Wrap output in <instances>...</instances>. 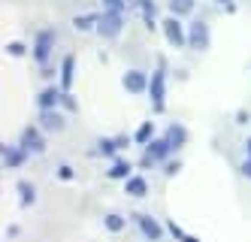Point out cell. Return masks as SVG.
Listing matches in <instances>:
<instances>
[{
    "mask_svg": "<svg viewBox=\"0 0 251 242\" xmlns=\"http://www.w3.org/2000/svg\"><path fill=\"white\" fill-rule=\"evenodd\" d=\"M124 224H127V221H124L121 215H115V212H109V215H106V227H109L112 233H115V230H124Z\"/></svg>",
    "mask_w": 251,
    "mask_h": 242,
    "instance_id": "22",
    "label": "cell"
},
{
    "mask_svg": "<svg viewBox=\"0 0 251 242\" xmlns=\"http://www.w3.org/2000/svg\"><path fill=\"white\" fill-rule=\"evenodd\" d=\"M239 170H242V176H248V179H251V158H245V161H242Z\"/></svg>",
    "mask_w": 251,
    "mask_h": 242,
    "instance_id": "28",
    "label": "cell"
},
{
    "mask_svg": "<svg viewBox=\"0 0 251 242\" xmlns=\"http://www.w3.org/2000/svg\"><path fill=\"white\" fill-rule=\"evenodd\" d=\"M106 12H124V0H103Z\"/></svg>",
    "mask_w": 251,
    "mask_h": 242,
    "instance_id": "24",
    "label": "cell"
},
{
    "mask_svg": "<svg viewBox=\"0 0 251 242\" xmlns=\"http://www.w3.org/2000/svg\"><path fill=\"white\" fill-rule=\"evenodd\" d=\"M22 145L27 148V152L37 155V152H43V148H46V139L40 136L37 127H25V130H22Z\"/></svg>",
    "mask_w": 251,
    "mask_h": 242,
    "instance_id": "10",
    "label": "cell"
},
{
    "mask_svg": "<svg viewBox=\"0 0 251 242\" xmlns=\"http://www.w3.org/2000/svg\"><path fill=\"white\" fill-rule=\"evenodd\" d=\"M27 148L25 145H3V163H6V170H19V166L27 161Z\"/></svg>",
    "mask_w": 251,
    "mask_h": 242,
    "instance_id": "9",
    "label": "cell"
},
{
    "mask_svg": "<svg viewBox=\"0 0 251 242\" xmlns=\"http://www.w3.org/2000/svg\"><path fill=\"white\" fill-rule=\"evenodd\" d=\"M151 136H154V124H151V121H142V124L136 127V134H133V142L149 145V142H151Z\"/></svg>",
    "mask_w": 251,
    "mask_h": 242,
    "instance_id": "18",
    "label": "cell"
},
{
    "mask_svg": "<svg viewBox=\"0 0 251 242\" xmlns=\"http://www.w3.org/2000/svg\"><path fill=\"white\" fill-rule=\"evenodd\" d=\"M245 152H248V158H251V139H248V142H245Z\"/></svg>",
    "mask_w": 251,
    "mask_h": 242,
    "instance_id": "30",
    "label": "cell"
},
{
    "mask_svg": "<svg viewBox=\"0 0 251 242\" xmlns=\"http://www.w3.org/2000/svg\"><path fill=\"white\" fill-rule=\"evenodd\" d=\"M121 27H124L121 12H103L100 15V25H97V33L103 36V40H115V36L121 33Z\"/></svg>",
    "mask_w": 251,
    "mask_h": 242,
    "instance_id": "2",
    "label": "cell"
},
{
    "mask_svg": "<svg viewBox=\"0 0 251 242\" xmlns=\"http://www.w3.org/2000/svg\"><path fill=\"white\" fill-rule=\"evenodd\" d=\"M124 191H127V197H146L149 182L142 179V176H130L127 182H124Z\"/></svg>",
    "mask_w": 251,
    "mask_h": 242,
    "instance_id": "12",
    "label": "cell"
},
{
    "mask_svg": "<svg viewBox=\"0 0 251 242\" xmlns=\"http://www.w3.org/2000/svg\"><path fill=\"white\" fill-rule=\"evenodd\" d=\"M170 230H173V236H178V239H182V242H200V239H194V236H185V233L178 230L176 224H170Z\"/></svg>",
    "mask_w": 251,
    "mask_h": 242,
    "instance_id": "26",
    "label": "cell"
},
{
    "mask_svg": "<svg viewBox=\"0 0 251 242\" xmlns=\"http://www.w3.org/2000/svg\"><path fill=\"white\" fill-rule=\"evenodd\" d=\"M118 148H124L118 136H115V139H100V142H97V148H91V155H106V158H112Z\"/></svg>",
    "mask_w": 251,
    "mask_h": 242,
    "instance_id": "15",
    "label": "cell"
},
{
    "mask_svg": "<svg viewBox=\"0 0 251 242\" xmlns=\"http://www.w3.org/2000/svg\"><path fill=\"white\" fill-rule=\"evenodd\" d=\"M173 152H176V145H173L167 136H164V139H151V142L146 145V158H149V161H167Z\"/></svg>",
    "mask_w": 251,
    "mask_h": 242,
    "instance_id": "8",
    "label": "cell"
},
{
    "mask_svg": "<svg viewBox=\"0 0 251 242\" xmlns=\"http://www.w3.org/2000/svg\"><path fill=\"white\" fill-rule=\"evenodd\" d=\"M167 139H170L176 148H182L185 139H188V130H185L182 124H170V127H167Z\"/></svg>",
    "mask_w": 251,
    "mask_h": 242,
    "instance_id": "16",
    "label": "cell"
},
{
    "mask_svg": "<svg viewBox=\"0 0 251 242\" xmlns=\"http://www.w3.org/2000/svg\"><path fill=\"white\" fill-rule=\"evenodd\" d=\"M133 221H136V227H139V233H146V239L149 242H157L160 236H164V230H160V224L151 218V215H142V212H136L133 215Z\"/></svg>",
    "mask_w": 251,
    "mask_h": 242,
    "instance_id": "7",
    "label": "cell"
},
{
    "mask_svg": "<svg viewBox=\"0 0 251 242\" xmlns=\"http://www.w3.org/2000/svg\"><path fill=\"white\" fill-rule=\"evenodd\" d=\"M215 3H221V6H227V12H233V0H215Z\"/></svg>",
    "mask_w": 251,
    "mask_h": 242,
    "instance_id": "29",
    "label": "cell"
},
{
    "mask_svg": "<svg viewBox=\"0 0 251 242\" xmlns=\"http://www.w3.org/2000/svg\"><path fill=\"white\" fill-rule=\"evenodd\" d=\"M19 197H22V206H33L37 203V191H33L30 182H19Z\"/></svg>",
    "mask_w": 251,
    "mask_h": 242,
    "instance_id": "19",
    "label": "cell"
},
{
    "mask_svg": "<svg viewBox=\"0 0 251 242\" xmlns=\"http://www.w3.org/2000/svg\"><path fill=\"white\" fill-rule=\"evenodd\" d=\"M73 70H76V58L67 54L64 64H61V85H64V91H70V85H73Z\"/></svg>",
    "mask_w": 251,
    "mask_h": 242,
    "instance_id": "14",
    "label": "cell"
},
{
    "mask_svg": "<svg viewBox=\"0 0 251 242\" xmlns=\"http://www.w3.org/2000/svg\"><path fill=\"white\" fill-rule=\"evenodd\" d=\"M6 52L12 54V58H19V54H27V46L15 40V43H9V46H6Z\"/></svg>",
    "mask_w": 251,
    "mask_h": 242,
    "instance_id": "23",
    "label": "cell"
},
{
    "mask_svg": "<svg viewBox=\"0 0 251 242\" xmlns=\"http://www.w3.org/2000/svg\"><path fill=\"white\" fill-rule=\"evenodd\" d=\"M51 46H55V30H40L37 33V43H33V58H37L40 67H46L49 61V54H51Z\"/></svg>",
    "mask_w": 251,
    "mask_h": 242,
    "instance_id": "3",
    "label": "cell"
},
{
    "mask_svg": "<svg viewBox=\"0 0 251 242\" xmlns=\"http://www.w3.org/2000/svg\"><path fill=\"white\" fill-rule=\"evenodd\" d=\"M149 76L142 70H127L121 76V85H124V91H127V94H142V91H149Z\"/></svg>",
    "mask_w": 251,
    "mask_h": 242,
    "instance_id": "4",
    "label": "cell"
},
{
    "mask_svg": "<svg viewBox=\"0 0 251 242\" xmlns=\"http://www.w3.org/2000/svg\"><path fill=\"white\" fill-rule=\"evenodd\" d=\"M40 127L49 130V134H58V130H64V118L55 109H40Z\"/></svg>",
    "mask_w": 251,
    "mask_h": 242,
    "instance_id": "11",
    "label": "cell"
},
{
    "mask_svg": "<svg viewBox=\"0 0 251 242\" xmlns=\"http://www.w3.org/2000/svg\"><path fill=\"white\" fill-rule=\"evenodd\" d=\"M58 103H61V94H58L55 88H43L40 91V97H37V106L40 109H55Z\"/></svg>",
    "mask_w": 251,
    "mask_h": 242,
    "instance_id": "13",
    "label": "cell"
},
{
    "mask_svg": "<svg viewBox=\"0 0 251 242\" xmlns=\"http://www.w3.org/2000/svg\"><path fill=\"white\" fill-rule=\"evenodd\" d=\"M167 3H170V12L178 18V15H191L194 6H197V0H167Z\"/></svg>",
    "mask_w": 251,
    "mask_h": 242,
    "instance_id": "17",
    "label": "cell"
},
{
    "mask_svg": "<svg viewBox=\"0 0 251 242\" xmlns=\"http://www.w3.org/2000/svg\"><path fill=\"white\" fill-rule=\"evenodd\" d=\"M73 25L79 27V30H97V25H100V15H76L73 18Z\"/></svg>",
    "mask_w": 251,
    "mask_h": 242,
    "instance_id": "20",
    "label": "cell"
},
{
    "mask_svg": "<svg viewBox=\"0 0 251 242\" xmlns=\"http://www.w3.org/2000/svg\"><path fill=\"white\" fill-rule=\"evenodd\" d=\"M164 36L176 46V49H182L185 43H188V33H185V27H182V22H178L176 15H170V18H164Z\"/></svg>",
    "mask_w": 251,
    "mask_h": 242,
    "instance_id": "5",
    "label": "cell"
},
{
    "mask_svg": "<svg viewBox=\"0 0 251 242\" xmlns=\"http://www.w3.org/2000/svg\"><path fill=\"white\" fill-rule=\"evenodd\" d=\"M109 179H130V163L127 161H115L109 166Z\"/></svg>",
    "mask_w": 251,
    "mask_h": 242,
    "instance_id": "21",
    "label": "cell"
},
{
    "mask_svg": "<svg viewBox=\"0 0 251 242\" xmlns=\"http://www.w3.org/2000/svg\"><path fill=\"white\" fill-rule=\"evenodd\" d=\"M58 176H61V179H73V166H67V163L58 166Z\"/></svg>",
    "mask_w": 251,
    "mask_h": 242,
    "instance_id": "27",
    "label": "cell"
},
{
    "mask_svg": "<svg viewBox=\"0 0 251 242\" xmlns=\"http://www.w3.org/2000/svg\"><path fill=\"white\" fill-rule=\"evenodd\" d=\"M209 25L206 22H191L188 25V46L194 49V52H206L209 49Z\"/></svg>",
    "mask_w": 251,
    "mask_h": 242,
    "instance_id": "1",
    "label": "cell"
},
{
    "mask_svg": "<svg viewBox=\"0 0 251 242\" xmlns=\"http://www.w3.org/2000/svg\"><path fill=\"white\" fill-rule=\"evenodd\" d=\"M61 103L70 109V112H76V100L73 97H70V91H64V94H61Z\"/></svg>",
    "mask_w": 251,
    "mask_h": 242,
    "instance_id": "25",
    "label": "cell"
},
{
    "mask_svg": "<svg viewBox=\"0 0 251 242\" xmlns=\"http://www.w3.org/2000/svg\"><path fill=\"white\" fill-rule=\"evenodd\" d=\"M164 64H160L154 73H151V82H149V94H151V103H154V109L160 112L164 109Z\"/></svg>",
    "mask_w": 251,
    "mask_h": 242,
    "instance_id": "6",
    "label": "cell"
}]
</instances>
